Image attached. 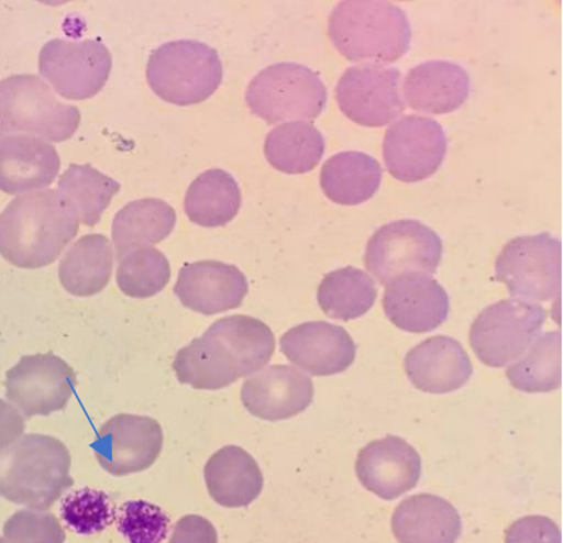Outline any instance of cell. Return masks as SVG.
<instances>
[{"mask_svg": "<svg viewBox=\"0 0 563 543\" xmlns=\"http://www.w3.org/2000/svg\"><path fill=\"white\" fill-rule=\"evenodd\" d=\"M275 347L268 324L246 315L222 318L176 354L174 370L181 384L217 391L264 368Z\"/></svg>", "mask_w": 563, "mask_h": 543, "instance_id": "cell-1", "label": "cell"}, {"mask_svg": "<svg viewBox=\"0 0 563 543\" xmlns=\"http://www.w3.org/2000/svg\"><path fill=\"white\" fill-rule=\"evenodd\" d=\"M75 206L55 190L21 195L0 214V255L15 267L56 262L79 232Z\"/></svg>", "mask_w": 563, "mask_h": 543, "instance_id": "cell-2", "label": "cell"}, {"mask_svg": "<svg viewBox=\"0 0 563 543\" xmlns=\"http://www.w3.org/2000/svg\"><path fill=\"white\" fill-rule=\"evenodd\" d=\"M70 454L51 435L27 434L0 452V496L29 509L49 510L74 486Z\"/></svg>", "mask_w": 563, "mask_h": 543, "instance_id": "cell-3", "label": "cell"}, {"mask_svg": "<svg viewBox=\"0 0 563 543\" xmlns=\"http://www.w3.org/2000/svg\"><path fill=\"white\" fill-rule=\"evenodd\" d=\"M411 34L405 11L388 2H342L329 18L331 43L354 63H395L410 49Z\"/></svg>", "mask_w": 563, "mask_h": 543, "instance_id": "cell-4", "label": "cell"}, {"mask_svg": "<svg viewBox=\"0 0 563 543\" xmlns=\"http://www.w3.org/2000/svg\"><path fill=\"white\" fill-rule=\"evenodd\" d=\"M147 81L165 102L191 106L205 102L221 86L223 67L216 49L199 41H172L154 51Z\"/></svg>", "mask_w": 563, "mask_h": 543, "instance_id": "cell-5", "label": "cell"}, {"mask_svg": "<svg viewBox=\"0 0 563 543\" xmlns=\"http://www.w3.org/2000/svg\"><path fill=\"white\" fill-rule=\"evenodd\" d=\"M80 121L79 109L62 103L37 76L14 75L0 81V137L29 133L63 143L73 137Z\"/></svg>", "mask_w": 563, "mask_h": 543, "instance_id": "cell-6", "label": "cell"}, {"mask_svg": "<svg viewBox=\"0 0 563 543\" xmlns=\"http://www.w3.org/2000/svg\"><path fill=\"white\" fill-rule=\"evenodd\" d=\"M246 103L269 125L292 120H316L328 103L322 79L305 65L278 63L261 70L249 85Z\"/></svg>", "mask_w": 563, "mask_h": 543, "instance_id": "cell-7", "label": "cell"}, {"mask_svg": "<svg viewBox=\"0 0 563 543\" xmlns=\"http://www.w3.org/2000/svg\"><path fill=\"white\" fill-rule=\"evenodd\" d=\"M496 277L521 300L549 302L562 293V242L549 233L523 235L503 247Z\"/></svg>", "mask_w": 563, "mask_h": 543, "instance_id": "cell-8", "label": "cell"}, {"mask_svg": "<svg viewBox=\"0 0 563 543\" xmlns=\"http://www.w3.org/2000/svg\"><path fill=\"white\" fill-rule=\"evenodd\" d=\"M547 318L548 312L542 306L521 299L492 304L472 324L473 351L488 367H506L529 350Z\"/></svg>", "mask_w": 563, "mask_h": 543, "instance_id": "cell-9", "label": "cell"}, {"mask_svg": "<svg viewBox=\"0 0 563 543\" xmlns=\"http://www.w3.org/2000/svg\"><path fill=\"white\" fill-rule=\"evenodd\" d=\"M442 253V240L434 230L415 220L395 221L367 241L365 265L382 286H388L411 270L435 274Z\"/></svg>", "mask_w": 563, "mask_h": 543, "instance_id": "cell-10", "label": "cell"}, {"mask_svg": "<svg viewBox=\"0 0 563 543\" xmlns=\"http://www.w3.org/2000/svg\"><path fill=\"white\" fill-rule=\"evenodd\" d=\"M112 58L97 40H52L40 53V74L62 98L86 100L103 90Z\"/></svg>", "mask_w": 563, "mask_h": 543, "instance_id": "cell-11", "label": "cell"}, {"mask_svg": "<svg viewBox=\"0 0 563 543\" xmlns=\"http://www.w3.org/2000/svg\"><path fill=\"white\" fill-rule=\"evenodd\" d=\"M77 377L53 353L25 356L5 375V397L25 418L62 411L73 398Z\"/></svg>", "mask_w": 563, "mask_h": 543, "instance_id": "cell-12", "label": "cell"}, {"mask_svg": "<svg viewBox=\"0 0 563 543\" xmlns=\"http://www.w3.org/2000/svg\"><path fill=\"white\" fill-rule=\"evenodd\" d=\"M401 74L383 65L352 67L338 81V106L349 120L367 128H383L406 110L400 92Z\"/></svg>", "mask_w": 563, "mask_h": 543, "instance_id": "cell-13", "label": "cell"}, {"mask_svg": "<svg viewBox=\"0 0 563 543\" xmlns=\"http://www.w3.org/2000/svg\"><path fill=\"white\" fill-rule=\"evenodd\" d=\"M448 152L443 128L431 118L408 115L387 130L384 163L396 180L417 182L441 168Z\"/></svg>", "mask_w": 563, "mask_h": 543, "instance_id": "cell-14", "label": "cell"}, {"mask_svg": "<svg viewBox=\"0 0 563 543\" xmlns=\"http://www.w3.org/2000/svg\"><path fill=\"white\" fill-rule=\"evenodd\" d=\"M163 429L150 417L120 414L100 428L92 448L110 475L121 477L150 469L162 454Z\"/></svg>", "mask_w": 563, "mask_h": 543, "instance_id": "cell-15", "label": "cell"}, {"mask_svg": "<svg viewBox=\"0 0 563 543\" xmlns=\"http://www.w3.org/2000/svg\"><path fill=\"white\" fill-rule=\"evenodd\" d=\"M355 474L367 491L395 500L418 486L422 458L407 441L388 435L361 448Z\"/></svg>", "mask_w": 563, "mask_h": 543, "instance_id": "cell-16", "label": "cell"}, {"mask_svg": "<svg viewBox=\"0 0 563 543\" xmlns=\"http://www.w3.org/2000/svg\"><path fill=\"white\" fill-rule=\"evenodd\" d=\"M383 306L388 320L408 333H429L448 320L449 295L430 275L419 272L395 277L385 289Z\"/></svg>", "mask_w": 563, "mask_h": 543, "instance_id": "cell-17", "label": "cell"}, {"mask_svg": "<svg viewBox=\"0 0 563 543\" xmlns=\"http://www.w3.org/2000/svg\"><path fill=\"white\" fill-rule=\"evenodd\" d=\"M282 352L290 363L313 376L342 374L357 354L352 335L328 322H306L282 336Z\"/></svg>", "mask_w": 563, "mask_h": 543, "instance_id": "cell-18", "label": "cell"}, {"mask_svg": "<svg viewBox=\"0 0 563 543\" xmlns=\"http://www.w3.org/2000/svg\"><path fill=\"white\" fill-rule=\"evenodd\" d=\"M241 400L249 414L264 421H284L301 414L313 400V384L290 365H272L244 383Z\"/></svg>", "mask_w": 563, "mask_h": 543, "instance_id": "cell-19", "label": "cell"}, {"mask_svg": "<svg viewBox=\"0 0 563 543\" xmlns=\"http://www.w3.org/2000/svg\"><path fill=\"white\" fill-rule=\"evenodd\" d=\"M247 292L245 275L235 265L219 262L184 265L175 286L184 307L209 317L236 309Z\"/></svg>", "mask_w": 563, "mask_h": 543, "instance_id": "cell-20", "label": "cell"}, {"mask_svg": "<svg viewBox=\"0 0 563 543\" xmlns=\"http://www.w3.org/2000/svg\"><path fill=\"white\" fill-rule=\"evenodd\" d=\"M408 379L427 394H449L465 386L473 375L470 356L457 340L435 335L408 352Z\"/></svg>", "mask_w": 563, "mask_h": 543, "instance_id": "cell-21", "label": "cell"}, {"mask_svg": "<svg viewBox=\"0 0 563 543\" xmlns=\"http://www.w3.org/2000/svg\"><path fill=\"white\" fill-rule=\"evenodd\" d=\"M60 173L55 146L31 135L0 138V191L23 193L49 187Z\"/></svg>", "mask_w": 563, "mask_h": 543, "instance_id": "cell-22", "label": "cell"}, {"mask_svg": "<svg viewBox=\"0 0 563 543\" xmlns=\"http://www.w3.org/2000/svg\"><path fill=\"white\" fill-rule=\"evenodd\" d=\"M405 99L415 111L441 115L459 110L470 98L471 78L459 64L426 62L408 73Z\"/></svg>", "mask_w": 563, "mask_h": 543, "instance_id": "cell-23", "label": "cell"}, {"mask_svg": "<svg viewBox=\"0 0 563 543\" xmlns=\"http://www.w3.org/2000/svg\"><path fill=\"white\" fill-rule=\"evenodd\" d=\"M393 531L400 543H455L462 533V521L448 500L420 494L397 506Z\"/></svg>", "mask_w": 563, "mask_h": 543, "instance_id": "cell-24", "label": "cell"}, {"mask_svg": "<svg viewBox=\"0 0 563 543\" xmlns=\"http://www.w3.org/2000/svg\"><path fill=\"white\" fill-rule=\"evenodd\" d=\"M207 489L219 506L247 507L264 488V476L251 454L240 446H224L205 466Z\"/></svg>", "mask_w": 563, "mask_h": 543, "instance_id": "cell-25", "label": "cell"}, {"mask_svg": "<svg viewBox=\"0 0 563 543\" xmlns=\"http://www.w3.org/2000/svg\"><path fill=\"white\" fill-rule=\"evenodd\" d=\"M176 224V212L159 199H142L124 206L112 222L118 262L129 253L144 250L169 237Z\"/></svg>", "mask_w": 563, "mask_h": 543, "instance_id": "cell-26", "label": "cell"}, {"mask_svg": "<svg viewBox=\"0 0 563 543\" xmlns=\"http://www.w3.org/2000/svg\"><path fill=\"white\" fill-rule=\"evenodd\" d=\"M383 180L380 163L363 152H343L329 158L320 185L331 202L357 206L375 197Z\"/></svg>", "mask_w": 563, "mask_h": 543, "instance_id": "cell-27", "label": "cell"}, {"mask_svg": "<svg viewBox=\"0 0 563 543\" xmlns=\"http://www.w3.org/2000/svg\"><path fill=\"white\" fill-rule=\"evenodd\" d=\"M114 264L111 242L102 234H88L76 241L62 258L58 277L70 295L87 298L109 285Z\"/></svg>", "mask_w": 563, "mask_h": 543, "instance_id": "cell-28", "label": "cell"}, {"mask_svg": "<svg viewBox=\"0 0 563 543\" xmlns=\"http://www.w3.org/2000/svg\"><path fill=\"white\" fill-rule=\"evenodd\" d=\"M241 208V191L234 177L222 169L201 174L189 186L184 209L194 223L203 228L224 226Z\"/></svg>", "mask_w": 563, "mask_h": 543, "instance_id": "cell-29", "label": "cell"}, {"mask_svg": "<svg viewBox=\"0 0 563 543\" xmlns=\"http://www.w3.org/2000/svg\"><path fill=\"white\" fill-rule=\"evenodd\" d=\"M325 144L322 133L308 122H288L266 135L265 157L287 175L310 173L322 160Z\"/></svg>", "mask_w": 563, "mask_h": 543, "instance_id": "cell-30", "label": "cell"}, {"mask_svg": "<svg viewBox=\"0 0 563 543\" xmlns=\"http://www.w3.org/2000/svg\"><path fill=\"white\" fill-rule=\"evenodd\" d=\"M377 288L366 272L347 267L325 275L318 288V303L324 314L349 322L366 314L375 306Z\"/></svg>", "mask_w": 563, "mask_h": 543, "instance_id": "cell-31", "label": "cell"}, {"mask_svg": "<svg viewBox=\"0 0 563 543\" xmlns=\"http://www.w3.org/2000/svg\"><path fill=\"white\" fill-rule=\"evenodd\" d=\"M514 388L527 394L553 392L562 386V334L550 332L507 369Z\"/></svg>", "mask_w": 563, "mask_h": 543, "instance_id": "cell-32", "label": "cell"}, {"mask_svg": "<svg viewBox=\"0 0 563 543\" xmlns=\"http://www.w3.org/2000/svg\"><path fill=\"white\" fill-rule=\"evenodd\" d=\"M58 188L75 206L80 221L87 226H97L121 185L91 165L73 164L58 180Z\"/></svg>", "mask_w": 563, "mask_h": 543, "instance_id": "cell-33", "label": "cell"}, {"mask_svg": "<svg viewBox=\"0 0 563 543\" xmlns=\"http://www.w3.org/2000/svg\"><path fill=\"white\" fill-rule=\"evenodd\" d=\"M117 270L118 287L126 297L152 298L170 280L168 258L154 247L134 251L124 256Z\"/></svg>", "mask_w": 563, "mask_h": 543, "instance_id": "cell-34", "label": "cell"}, {"mask_svg": "<svg viewBox=\"0 0 563 543\" xmlns=\"http://www.w3.org/2000/svg\"><path fill=\"white\" fill-rule=\"evenodd\" d=\"M60 511L63 521L80 535L102 533L117 517L110 496L92 488L77 489L65 496Z\"/></svg>", "mask_w": 563, "mask_h": 543, "instance_id": "cell-35", "label": "cell"}, {"mask_svg": "<svg viewBox=\"0 0 563 543\" xmlns=\"http://www.w3.org/2000/svg\"><path fill=\"white\" fill-rule=\"evenodd\" d=\"M169 518L145 500L126 501L118 516V530L129 543H162L169 533Z\"/></svg>", "mask_w": 563, "mask_h": 543, "instance_id": "cell-36", "label": "cell"}, {"mask_svg": "<svg viewBox=\"0 0 563 543\" xmlns=\"http://www.w3.org/2000/svg\"><path fill=\"white\" fill-rule=\"evenodd\" d=\"M3 533L10 543H64L67 540L57 518L38 510L15 512L5 522Z\"/></svg>", "mask_w": 563, "mask_h": 543, "instance_id": "cell-37", "label": "cell"}, {"mask_svg": "<svg viewBox=\"0 0 563 543\" xmlns=\"http://www.w3.org/2000/svg\"><path fill=\"white\" fill-rule=\"evenodd\" d=\"M506 543H562V533L550 518L530 516L512 523L507 530Z\"/></svg>", "mask_w": 563, "mask_h": 543, "instance_id": "cell-38", "label": "cell"}, {"mask_svg": "<svg viewBox=\"0 0 563 543\" xmlns=\"http://www.w3.org/2000/svg\"><path fill=\"white\" fill-rule=\"evenodd\" d=\"M169 543H218L217 529L200 516H186L176 523Z\"/></svg>", "mask_w": 563, "mask_h": 543, "instance_id": "cell-39", "label": "cell"}, {"mask_svg": "<svg viewBox=\"0 0 563 543\" xmlns=\"http://www.w3.org/2000/svg\"><path fill=\"white\" fill-rule=\"evenodd\" d=\"M25 419L14 406L0 399V452L15 444L25 432Z\"/></svg>", "mask_w": 563, "mask_h": 543, "instance_id": "cell-40", "label": "cell"}, {"mask_svg": "<svg viewBox=\"0 0 563 543\" xmlns=\"http://www.w3.org/2000/svg\"><path fill=\"white\" fill-rule=\"evenodd\" d=\"M0 543H10V542L5 541L4 539H0Z\"/></svg>", "mask_w": 563, "mask_h": 543, "instance_id": "cell-41", "label": "cell"}]
</instances>
